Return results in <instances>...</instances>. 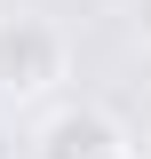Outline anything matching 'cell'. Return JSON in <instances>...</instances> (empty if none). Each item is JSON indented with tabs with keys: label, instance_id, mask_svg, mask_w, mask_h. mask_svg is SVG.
I'll list each match as a JSON object with an SVG mask.
<instances>
[{
	"label": "cell",
	"instance_id": "1",
	"mask_svg": "<svg viewBox=\"0 0 151 159\" xmlns=\"http://www.w3.org/2000/svg\"><path fill=\"white\" fill-rule=\"evenodd\" d=\"M64 80V32L40 16H8L0 24V96L8 103H40Z\"/></svg>",
	"mask_w": 151,
	"mask_h": 159
},
{
	"label": "cell",
	"instance_id": "2",
	"mask_svg": "<svg viewBox=\"0 0 151 159\" xmlns=\"http://www.w3.org/2000/svg\"><path fill=\"white\" fill-rule=\"evenodd\" d=\"M40 159H127V135L112 127V111L64 103V111L40 127Z\"/></svg>",
	"mask_w": 151,
	"mask_h": 159
},
{
	"label": "cell",
	"instance_id": "3",
	"mask_svg": "<svg viewBox=\"0 0 151 159\" xmlns=\"http://www.w3.org/2000/svg\"><path fill=\"white\" fill-rule=\"evenodd\" d=\"M0 159H16V135H8V127H0Z\"/></svg>",
	"mask_w": 151,
	"mask_h": 159
},
{
	"label": "cell",
	"instance_id": "4",
	"mask_svg": "<svg viewBox=\"0 0 151 159\" xmlns=\"http://www.w3.org/2000/svg\"><path fill=\"white\" fill-rule=\"evenodd\" d=\"M135 24H143V32H151V0H135Z\"/></svg>",
	"mask_w": 151,
	"mask_h": 159
}]
</instances>
